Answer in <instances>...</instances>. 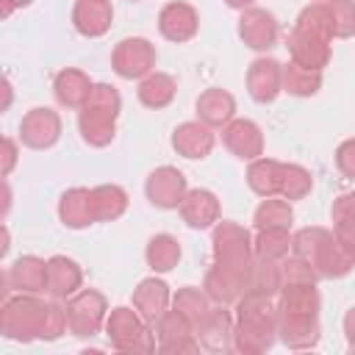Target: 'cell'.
Listing matches in <instances>:
<instances>
[{"instance_id":"24","label":"cell","mask_w":355,"mask_h":355,"mask_svg":"<svg viewBox=\"0 0 355 355\" xmlns=\"http://www.w3.org/2000/svg\"><path fill=\"white\" fill-rule=\"evenodd\" d=\"M169 305V286L158 277H144L136 288H133V311L153 324Z\"/></svg>"},{"instance_id":"16","label":"cell","mask_w":355,"mask_h":355,"mask_svg":"<svg viewBox=\"0 0 355 355\" xmlns=\"http://www.w3.org/2000/svg\"><path fill=\"white\" fill-rule=\"evenodd\" d=\"M158 31H161V36L169 39V42H178V44H180V42H189V39H194L197 31H200V14H197V8L189 6V3L172 0V3H166V6L161 8V14H158Z\"/></svg>"},{"instance_id":"7","label":"cell","mask_w":355,"mask_h":355,"mask_svg":"<svg viewBox=\"0 0 355 355\" xmlns=\"http://www.w3.org/2000/svg\"><path fill=\"white\" fill-rule=\"evenodd\" d=\"M250 272H252V261H239V263L214 261V266L205 272L202 291L211 302L230 305L250 288Z\"/></svg>"},{"instance_id":"18","label":"cell","mask_w":355,"mask_h":355,"mask_svg":"<svg viewBox=\"0 0 355 355\" xmlns=\"http://www.w3.org/2000/svg\"><path fill=\"white\" fill-rule=\"evenodd\" d=\"M222 144L241 161L263 155V133L252 119H230L222 125Z\"/></svg>"},{"instance_id":"5","label":"cell","mask_w":355,"mask_h":355,"mask_svg":"<svg viewBox=\"0 0 355 355\" xmlns=\"http://www.w3.org/2000/svg\"><path fill=\"white\" fill-rule=\"evenodd\" d=\"M42 319V300L36 294H17L0 305V336L11 341H36Z\"/></svg>"},{"instance_id":"2","label":"cell","mask_w":355,"mask_h":355,"mask_svg":"<svg viewBox=\"0 0 355 355\" xmlns=\"http://www.w3.org/2000/svg\"><path fill=\"white\" fill-rule=\"evenodd\" d=\"M291 255L300 258L316 280H336L352 272L355 250L344 247L327 227H302L291 236Z\"/></svg>"},{"instance_id":"27","label":"cell","mask_w":355,"mask_h":355,"mask_svg":"<svg viewBox=\"0 0 355 355\" xmlns=\"http://www.w3.org/2000/svg\"><path fill=\"white\" fill-rule=\"evenodd\" d=\"M197 119L208 128H222L233 119L236 114V100L230 92L225 89H205L200 97H197Z\"/></svg>"},{"instance_id":"39","label":"cell","mask_w":355,"mask_h":355,"mask_svg":"<svg viewBox=\"0 0 355 355\" xmlns=\"http://www.w3.org/2000/svg\"><path fill=\"white\" fill-rule=\"evenodd\" d=\"M330 14L333 39H349L355 33V3L352 0H324Z\"/></svg>"},{"instance_id":"26","label":"cell","mask_w":355,"mask_h":355,"mask_svg":"<svg viewBox=\"0 0 355 355\" xmlns=\"http://www.w3.org/2000/svg\"><path fill=\"white\" fill-rule=\"evenodd\" d=\"M8 283L19 294H42L47 288V261L36 255H22L8 272Z\"/></svg>"},{"instance_id":"22","label":"cell","mask_w":355,"mask_h":355,"mask_svg":"<svg viewBox=\"0 0 355 355\" xmlns=\"http://www.w3.org/2000/svg\"><path fill=\"white\" fill-rule=\"evenodd\" d=\"M83 286V269L78 266V261L67 258V255H53L47 261V294L53 300H69L78 288Z\"/></svg>"},{"instance_id":"6","label":"cell","mask_w":355,"mask_h":355,"mask_svg":"<svg viewBox=\"0 0 355 355\" xmlns=\"http://www.w3.org/2000/svg\"><path fill=\"white\" fill-rule=\"evenodd\" d=\"M64 313H67V330L78 338H89L100 333L108 313V302L97 288H78L67 300Z\"/></svg>"},{"instance_id":"35","label":"cell","mask_w":355,"mask_h":355,"mask_svg":"<svg viewBox=\"0 0 355 355\" xmlns=\"http://www.w3.org/2000/svg\"><path fill=\"white\" fill-rule=\"evenodd\" d=\"M291 252V233L288 230H258V236L252 239V255L255 258H266V261H283Z\"/></svg>"},{"instance_id":"23","label":"cell","mask_w":355,"mask_h":355,"mask_svg":"<svg viewBox=\"0 0 355 355\" xmlns=\"http://www.w3.org/2000/svg\"><path fill=\"white\" fill-rule=\"evenodd\" d=\"M214 141L216 139H214L211 128L202 125L200 119L197 122H183V125H178L172 130V147H175V153L183 155V158H191V161L205 158L214 150Z\"/></svg>"},{"instance_id":"13","label":"cell","mask_w":355,"mask_h":355,"mask_svg":"<svg viewBox=\"0 0 355 355\" xmlns=\"http://www.w3.org/2000/svg\"><path fill=\"white\" fill-rule=\"evenodd\" d=\"M239 36L250 50H258V53L275 47L277 44V19H275V14L266 11V8H255V6L244 8L241 17H239Z\"/></svg>"},{"instance_id":"32","label":"cell","mask_w":355,"mask_h":355,"mask_svg":"<svg viewBox=\"0 0 355 355\" xmlns=\"http://www.w3.org/2000/svg\"><path fill=\"white\" fill-rule=\"evenodd\" d=\"M280 169L283 164L266 155H258L250 161L247 166V186L258 194V197H272L280 189Z\"/></svg>"},{"instance_id":"1","label":"cell","mask_w":355,"mask_h":355,"mask_svg":"<svg viewBox=\"0 0 355 355\" xmlns=\"http://www.w3.org/2000/svg\"><path fill=\"white\" fill-rule=\"evenodd\" d=\"M277 338V311L272 294L244 291L236 300V322H233V349L244 355L266 352Z\"/></svg>"},{"instance_id":"50","label":"cell","mask_w":355,"mask_h":355,"mask_svg":"<svg viewBox=\"0 0 355 355\" xmlns=\"http://www.w3.org/2000/svg\"><path fill=\"white\" fill-rule=\"evenodd\" d=\"M14 3V8H25V6H31L33 0H11Z\"/></svg>"},{"instance_id":"19","label":"cell","mask_w":355,"mask_h":355,"mask_svg":"<svg viewBox=\"0 0 355 355\" xmlns=\"http://www.w3.org/2000/svg\"><path fill=\"white\" fill-rule=\"evenodd\" d=\"M114 22V8L111 0H75L72 6V25L80 36L97 39L103 33H108Z\"/></svg>"},{"instance_id":"36","label":"cell","mask_w":355,"mask_h":355,"mask_svg":"<svg viewBox=\"0 0 355 355\" xmlns=\"http://www.w3.org/2000/svg\"><path fill=\"white\" fill-rule=\"evenodd\" d=\"M311 189H313V175L305 166L283 164V169H280V189H277V194L283 200H288V202L291 200H302V197L311 194Z\"/></svg>"},{"instance_id":"43","label":"cell","mask_w":355,"mask_h":355,"mask_svg":"<svg viewBox=\"0 0 355 355\" xmlns=\"http://www.w3.org/2000/svg\"><path fill=\"white\" fill-rule=\"evenodd\" d=\"M17 144L11 141V139H6V136H0V178H8L11 172H14V166H17Z\"/></svg>"},{"instance_id":"44","label":"cell","mask_w":355,"mask_h":355,"mask_svg":"<svg viewBox=\"0 0 355 355\" xmlns=\"http://www.w3.org/2000/svg\"><path fill=\"white\" fill-rule=\"evenodd\" d=\"M11 103H14V89H11V83L0 75V114H6V111L11 108Z\"/></svg>"},{"instance_id":"33","label":"cell","mask_w":355,"mask_h":355,"mask_svg":"<svg viewBox=\"0 0 355 355\" xmlns=\"http://www.w3.org/2000/svg\"><path fill=\"white\" fill-rule=\"evenodd\" d=\"M291 219H294L291 202L283 200V197L277 200L275 194H272V197H263L261 205H258L255 214H252V225H255V230H275V227L288 230V227H291Z\"/></svg>"},{"instance_id":"28","label":"cell","mask_w":355,"mask_h":355,"mask_svg":"<svg viewBox=\"0 0 355 355\" xmlns=\"http://www.w3.org/2000/svg\"><path fill=\"white\" fill-rule=\"evenodd\" d=\"M58 216L67 227L80 230L94 225V208H92V189H67L58 200Z\"/></svg>"},{"instance_id":"12","label":"cell","mask_w":355,"mask_h":355,"mask_svg":"<svg viewBox=\"0 0 355 355\" xmlns=\"http://www.w3.org/2000/svg\"><path fill=\"white\" fill-rule=\"evenodd\" d=\"M194 338L208 352H230L233 349V316H230V311H225V305L208 308L194 322Z\"/></svg>"},{"instance_id":"30","label":"cell","mask_w":355,"mask_h":355,"mask_svg":"<svg viewBox=\"0 0 355 355\" xmlns=\"http://www.w3.org/2000/svg\"><path fill=\"white\" fill-rule=\"evenodd\" d=\"M175 94H178V83L166 72H150L139 83V103L153 108V111L166 108L175 100Z\"/></svg>"},{"instance_id":"11","label":"cell","mask_w":355,"mask_h":355,"mask_svg":"<svg viewBox=\"0 0 355 355\" xmlns=\"http://www.w3.org/2000/svg\"><path fill=\"white\" fill-rule=\"evenodd\" d=\"M61 139V116L47 108H31L19 122V141L31 150H47Z\"/></svg>"},{"instance_id":"17","label":"cell","mask_w":355,"mask_h":355,"mask_svg":"<svg viewBox=\"0 0 355 355\" xmlns=\"http://www.w3.org/2000/svg\"><path fill=\"white\" fill-rule=\"evenodd\" d=\"M330 42L322 33H311L302 28H291L288 33V50H291V61L308 67V69H324L330 61Z\"/></svg>"},{"instance_id":"4","label":"cell","mask_w":355,"mask_h":355,"mask_svg":"<svg viewBox=\"0 0 355 355\" xmlns=\"http://www.w3.org/2000/svg\"><path fill=\"white\" fill-rule=\"evenodd\" d=\"M105 333L108 341L116 352H153L155 349V336L147 327V322L133 311V308H111L105 313Z\"/></svg>"},{"instance_id":"9","label":"cell","mask_w":355,"mask_h":355,"mask_svg":"<svg viewBox=\"0 0 355 355\" xmlns=\"http://www.w3.org/2000/svg\"><path fill=\"white\" fill-rule=\"evenodd\" d=\"M155 349L158 352H166V355H175V352H197L200 344L194 338V324L180 313V311H164L155 322Z\"/></svg>"},{"instance_id":"42","label":"cell","mask_w":355,"mask_h":355,"mask_svg":"<svg viewBox=\"0 0 355 355\" xmlns=\"http://www.w3.org/2000/svg\"><path fill=\"white\" fill-rule=\"evenodd\" d=\"M336 166L341 169L344 178H355V141L352 139L341 141V147L336 150Z\"/></svg>"},{"instance_id":"46","label":"cell","mask_w":355,"mask_h":355,"mask_svg":"<svg viewBox=\"0 0 355 355\" xmlns=\"http://www.w3.org/2000/svg\"><path fill=\"white\" fill-rule=\"evenodd\" d=\"M8 250H11V236H8L6 225L0 222V258H6V255H8Z\"/></svg>"},{"instance_id":"34","label":"cell","mask_w":355,"mask_h":355,"mask_svg":"<svg viewBox=\"0 0 355 355\" xmlns=\"http://www.w3.org/2000/svg\"><path fill=\"white\" fill-rule=\"evenodd\" d=\"M144 258H147V266L153 272H172L180 261V241L169 233H158L147 241Z\"/></svg>"},{"instance_id":"8","label":"cell","mask_w":355,"mask_h":355,"mask_svg":"<svg viewBox=\"0 0 355 355\" xmlns=\"http://www.w3.org/2000/svg\"><path fill=\"white\" fill-rule=\"evenodd\" d=\"M155 61H158L155 44L147 42V39H141V36L122 39L114 47V53H111V67L125 80H139V78L150 75L155 69Z\"/></svg>"},{"instance_id":"49","label":"cell","mask_w":355,"mask_h":355,"mask_svg":"<svg viewBox=\"0 0 355 355\" xmlns=\"http://www.w3.org/2000/svg\"><path fill=\"white\" fill-rule=\"evenodd\" d=\"M225 3H227L230 8H239V11H244V8H250L255 0H225Z\"/></svg>"},{"instance_id":"45","label":"cell","mask_w":355,"mask_h":355,"mask_svg":"<svg viewBox=\"0 0 355 355\" xmlns=\"http://www.w3.org/2000/svg\"><path fill=\"white\" fill-rule=\"evenodd\" d=\"M8 211H11V186L0 178V219H3Z\"/></svg>"},{"instance_id":"25","label":"cell","mask_w":355,"mask_h":355,"mask_svg":"<svg viewBox=\"0 0 355 355\" xmlns=\"http://www.w3.org/2000/svg\"><path fill=\"white\" fill-rule=\"evenodd\" d=\"M89 92H92V80H89V75L80 72V69H75V67L61 69V72L55 75V80H53L55 103L64 105V108H69V111H78V108L86 103Z\"/></svg>"},{"instance_id":"31","label":"cell","mask_w":355,"mask_h":355,"mask_svg":"<svg viewBox=\"0 0 355 355\" xmlns=\"http://www.w3.org/2000/svg\"><path fill=\"white\" fill-rule=\"evenodd\" d=\"M94 222H114L128 211V191L116 183H103L92 189Z\"/></svg>"},{"instance_id":"40","label":"cell","mask_w":355,"mask_h":355,"mask_svg":"<svg viewBox=\"0 0 355 355\" xmlns=\"http://www.w3.org/2000/svg\"><path fill=\"white\" fill-rule=\"evenodd\" d=\"M172 305H175V311H180L191 324L211 308V300L205 297V291L202 288H194V286H183V288H178V294L172 297Z\"/></svg>"},{"instance_id":"21","label":"cell","mask_w":355,"mask_h":355,"mask_svg":"<svg viewBox=\"0 0 355 355\" xmlns=\"http://www.w3.org/2000/svg\"><path fill=\"white\" fill-rule=\"evenodd\" d=\"M178 208H180L183 222L189 227H194V230L214 227V222L219 219V200L208 189H191V191H186Z\"/></svg>"},{"instance_id":"38","label":"cell","mask_w":355,"mask_h":355,"mask_svg":"<svg viewBox=\"0 0 355 355\" xmlns=\"http://www.w3.org/2000/svg\"><path fill=\"white\" fill-rule=\"evenodd\" d=\"M250 288L252 291H263V294H277V288H280V261H266V258H255L252 255Z\"/></svg>"},{"instance_id":"37","label":"cell","mask_w":355,"mask_h":355,"mask_svg":"<svg viewBox=\"0 0 355 355\" xmlns=\"http://www.w3.org/2000/svg\"><path fill=\"white\" fill-rule=\"evenodd\" d=\"M355 197L352 194H341L336 202H333V236L355 250Z\"/></svg>"},{"instance_id":"14","label":"cell","mask_w":355,"mask_h":355,"mask_svg":"<svg viewBox=\"0 0 355 355\" xmlns=\"http://www.w3.org/2000/svg\"><path fill=\"white\" fill-rule=\"evenodd\" d=\"M189 191L186 186V175L175 166H158L150 172L147 183H144V194L155 208H178L183 194Z\"/></svg>"},{"instance_id":"10","label":"cell","mask_w":355,"mask_h":355,"mask_svg":"<svg viewBox=\"0 0 355 355\" xmlns=\"http://www.w3.org/2000/svg\"><path fill=\"white\" fill-rule=\"evenodd\" d=\"M211 250H214V261H225V263L252 261V236L239 222L216 219L214 236H211Z\"/></svg>"},{"instance_id":"47","label":"cell","mask_w":355,"mask_h":355,"mask_svg":"<svg viewBox=\"0 0 355 355\" xmlns=\"http://www.w3.org/2000/svg\"><path fill=\"white\" fill-rule=\"evenodd\" d=\"M8 291H11V283H8V275L0 272V305L8 300Z\"/></svg>"},{"instance_id":"15","label":"cell","mask_w":355,"mask_h":355,"mask_svg":"<svg viewBox=\"0 0 355 355\" xmlns=\"http://www.w3.org/2000/svg\"><path fill=\"white\" fill-rule=\"evenodd\" d=\"M277 311V308H275ZM277 336L283 338L286 347L291 349H311L319 336V313H291V311H277Z\"/></svg>"},{"instance_id":"3","label":"cell","mask_w":355,"mask_h":355,"mask_svg":"<svg viewBox=\"0 0 355 355\" xmlns=\"http://www.w3.org/2000/svg\"><path fill=\"white\" fill-rule=\"evenodd\" d=\"M122 111V97L111 83H92L86 103L78 108V128L86 144L105 147L116 136V116Z\"/></svg>"},{"instance_id":"20","label":"cell","mask_w":355,"mask_h":355,"mask_svg":"<svg viewBox=\"0 0 355 355\" xmlns=\"http://www.w3.org/2000/svg\"><path fill=\"white\" fill-rule=\"evenodd\" d=\"M247 92L255 103H272L280 89V61L275 58H255L247 67Z\"/></svg>"},{"instance_id":"29","label":"cell","mask_w":355,"mask_h":355,"mask_svg":"<svg viewBox=\"0 0 355 355\" xmlns=\"http://www.w3.org/2000/svg\"><path fill=\"white\" fill-rule=\"evenodd\" d=\"M280 89L294 94V97H311L322 89V72L319 69H308L297 61L280 64Z\"/></svg>"},{"instance_id":"48","label":"cell","mask_w":355,"mask_h":355,"mask_svg":"<svg viewBox=\"0 0 355 355\" xmlns=\"http://www.w3.org/2000/svg\"><path fill=\"white\" fill-rule=\"evenodd\" d=\"M11 11H14V3H11V0H0V22H3V19H8V17H11Z\"/></svg>"},{"instance_id":"41","label":"cell","mask_w":355,"mask_h":355,"mask_svg":"<svg viewBox=\"0 0 355 355\" xmlns=\"http://www.w3.org/2000/svg\"><path fill=\"white\" fill-rule=\"evenodd\" d=\"M67 333V313L58 300L42 302V319H39V338L42 341H55Z\"/></svg>"}]
</instances>
